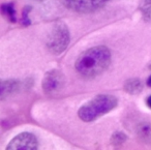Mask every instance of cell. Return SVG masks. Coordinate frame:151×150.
Segmentation results:
<instances>
[{
  "label": "cell",
  "mask_w": 151,
  "mask_h": 150,
  "mask_svg": "<svg viewBox=\"0 0 151 150\" xmlns=\"http://www.w3.org/2000/svg\"><path fill=\"white\" fill-rule=\"evenodd\" d=\"M111 63V53L105 46L93 47L79 56L76 61V69L81 76L92 79L101 75Z\"/></svg>",
  "instance_id": "obj_1"
},
{
  "label": "cell",
  "mask_w": 151,
  "mask_h": 150,
  "mask_svg": "<svg viewBox=\"0 0 151 150\" xmlns=\"http://www.w3.org/2000/svg\"><path fill=\"white\" fill-rule=\"evenodd\" d=\"M117 102V98L115 96L101 94L83 105L79 109L78 115L81 120L85 122H91L115 109Z\"/></svg>",
  "instance_id": "obj_2"
},
{
  "label": "cell",
  "mask_w": 151,
  "mask_h": 150,
  "mask_svg": "<svg viewBox=\"0 0 151 150\" xmlns=\"http://www.w3.org/2000/svg\"><path fill=\"white\" fill-rule=\"evenodd\" d=\"M69 44V32L63 23H57L53 27L50 36L48 38L49 50L54 54H60L66 49Z\"/></svg>",
  "instance_id": "obj_3"
},
{
  "label": "cell",
  "mask_w": 151,
  "mask_h": 150,
  "mask_svg": "<svg viewBox=\"0 0 151 150\" xmlns=\"http://www.w3.org/2000/svg\"><path fill=\"white\" fill-rule=\"evenodd\" d=\"M65 77L61 71L53 69L46 74L42 81V89L49 95L58 93L65 85Z\"/></svg>",
  "instance_id": "obj_4"
},
{
  "label": "cell",
  "mask_w": 151,
  "mask_h": 150,
  "mask_svg": "<svg viewBox=\"0 0 151 150\" xmlns=\"http://www.w3.org/2000/svg\"><path fill=\"white\" fill-rule=\"evenodd\" d=\"M38 148L37 139L30 133H22L15 137L7 145L9 150H35Z\"/></svg>",
  "instance_id": "obj_5"
},
{
  "label": "cell",
  "mask_w": 151,
  "mask_h": 150,
  "mask_svg": "<svg viewBox=\"0 0 151 150\" xmlns=\"http://www.w3.org/2000/svg\"><path fill=\"white\" fill-rule=\"evenodd\" d=\"M110 0H64L68 9L78 13H91Z\"/></svg>",
  "instance_id": "obj_6"
},
{
  "label": "cell",
  "mask_w": 151,
  "mask_h": 150,
  "mask_svg": "<svg viewBox=\"0 0 151 150\" xmlns=\"http://www.w3.org/2000/svg\"><path fill=\"white\" fill-rule=\"evenodd\" d=\"M137 133H138V137L140 138L141 141L147 144H151V123L140 124L137 129Z\"/></svg>",
  "instance_id": "obj_7"
},
{
  "label": "cell",
  "mask_w": 151,
  "mask_h": 150,
  "mask_svg": "<svg viewBox=\"0 0 151 150\" xmlns=\"http://www.w3.org/2000/svg\"><path fill=\"white\" fill-rule=\"evenodd\" d=\"M143 89L142 82L139 79H129L124 84V90L129 94H139Z\"/></svg>",
  "instance_id": "obj_8"
},
{
  "label": "cell",
  "mask_w": 151,
  "mask_h": 150,
  "mask_svg": "<svg viewBox=\"0 0 151 150\" xmlns=\"http://www.w3.org/2000/svg\"><path fill=\"white\" fill-rule=\"evenodd\" d=\"M18 88V82L15 80H9V81H3L1 85V97L4 98L5 94H9L11 91H15Z\"/></svg>",
  "instance_id": "obj_9"
},
{
  "label": "cell",
  "mask_w": 151,
  "mask_h": 150,
  "mask_svg": "<svg viewBox=\"0 0 151 150\" xmlns=\"http://www.w3.org/2000/svg\"><path fill=\"white\" fill-rule=\"evenodd\" d=\"M1 12L4 16H6L9 18V21L16 22V11L15 7H14L13 3H7V4H3L1 6Z\"/></svg>",
  "instance_id": "obj_10"
},
{
  "label": "cell",
  "mask_w": 151,
  "mask_h": 150,
  "mask_svg": "<svg viewBox=\"0 0 151 150\" xmlns=\"http://www.w3.org/2000/svg\"><path fill=\"white\" fill-rule=\"evenodd\" d=\"M126 140V136L122 133H115L112 137V144L114 146H119L122 143H124Z\"/></svg>",
  "instance_id": "obj_11"
},
{
  "label": "cell",
  "mask_w": 151,
  "mask_h": 150,
  "mask_svg": "<svg viewBox=\"0 0 151 150\" xmlns=\"http://www.w3.org/2000/svg\"><path fill=\"white\" fill-rule=\"evenodd\" d=\"M147 106H148L149 108H151V95L147 98Z\"/></svg>",
  "instance_id": "obj_12"
},
{
  "label": "cell",
  "mask_w": 151,
  "mask_h": 150,
  "mask_svg": "<svg viewBox=\"0 0 151 150\" xmlns=\"http://www.w3.org/2000/svg\"><path fill=\"white\" fill-rule=\"evenodd\" d=\"M147 85H148L149 87H151V76L148 78V80H147Z\"/></svg>",
  "instance_id": "obj_13"
}]
</instances>
